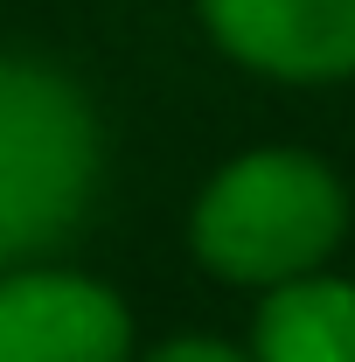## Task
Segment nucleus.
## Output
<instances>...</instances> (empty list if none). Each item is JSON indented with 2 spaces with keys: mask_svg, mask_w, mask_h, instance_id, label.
Listing matches in <instances>:
<instances>
[{
  "mask_svg": "<svg viewBox=\"0 0 355 362\" xmlns=\"http://www.w3.org/2000/svg\"><path fill=\"white\" fill-rule=\"evenodd\" d=\"M119 293L77 272H0V362H126Z\"/></svg>",
  "mask_w": 355,
  "mask_h": 362,
  "instance_id": "nucleus-3",
  "label": "nucleus"
},
{
  "mask_svg": "<svg viewBox=\"0 0 355 362\" xmlns=\"http://www.w3.org/2000/svg\"><path fill=\"white\" fill-rule=\"evenodd\" d=\"M146 362H244L237 349H223V341H175V349H161V356Z\"/></svg>",
  "mask_w": 355,
  "mask_h": 362,
  "instance_id": "nucleus-6",
  "label": "nucleus"
},
{
  "mask_svg": "<svg viewBox=\"0 0 355 362\" xmlns=\"http://www.w3.org/2000/svg\"><path fill=\"white\" fill-rule=\"evenodd\" d=\"M258 362H355V286L286 279L258 314Z\"/></svg>",
  "mask_w": 355,
  "mask_h": 362,
  "instance_id": "nucleus-5",
  "label": "nucleus"
},
{
  "mask_svg": "<svg viewBox=\"0 0 355 362\" xmlns=\"http://www.w3.org/2000/svg\"><path fill=\"white\" fill-rule=\"evenodd\" d=\"M98 188V119L49 63L0 56V272L56 251Z\"/></svg>",
  "mask_w": 355,
  "mask_h": 362,
  "instance_id": "nucleus-1",
  "label": "nucleus"
},
{
  "mask_svg": "<svg viewBox=\"0 0 355 362\" xmlns=\"http://www.w3.org/2000/svg\"><path fill=\"white\" fill-rule=\"evenodd\" d=\"M349 223L342 181L307 153H244L230 160L195 202V251L202 265L244 286L307 279Z\"/></svg>",
  "mask_w": 355,
  "mask_h": 362,
  "instance_id": "nucleus-2",
  "label": "nucleus"
},
{
  "mask_svg": "<svg viewBox=\"0 0 355 362\" xmlns=\"http://www.w3.org/2000/svg\"><path fill=\"white\" fill-rule=\"evenodd\" d=\"M202 21L265 77L313 84L355 70V0H202Z\"/></svg>",
  "mask_w": 355,
  "mask_h": 362,
  "instance_id": "nucleus-4",
  "label": "nucleus"
}]
</instances>
